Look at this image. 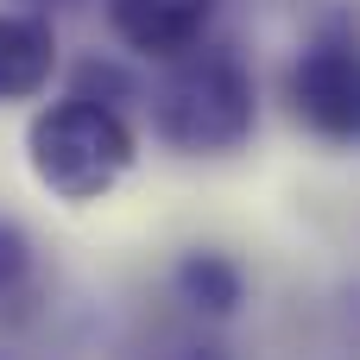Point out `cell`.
Wrapping results in <instances>:
<instances>
[{
    "label": "cell",
    "instance_id": "6da1fadb",
    "mask_svg": "<svg viewBox=\"0 0 360 360\" xmlns=\"http://www.w3.org/2000/svg\"><path fill=\"white\" fill-rule=\"evenodd\" d=\"M146 114H152V133L171 152L221 158V152H240L253 139L259 89H253V70L228 44H202V51L158 70V82L146 95Z\"/></svg>",
    "mask_w": 360,
    "mask_h": 360
},
{
    "label": "cell",
    "instance_id": "7a4b0ae2",
    "mask_svg": "<svg viewBox=\"0 0 360 360\" xmlns=\"http://www.w3.org/2000/svg\"><path fill=\"white\" fill-rule=\"evenodd\" d=\"M133 158H139L133 120L89 95H57L25 127V165L63 202H101L133 171Z\"/></svg>",
    "mask_w": 360,
    "mask_h": 360
},
{
    "label": "cell",
    "instance_id": "3957f363",
    "mask_svg": "<svg viewBox=\"0 0 360 360\" xmlns=\"http://www.w3.org/2000/svg\"><path fill=\"white\" fill-rule=\"evenodd\" d=\"M291 120L329 146H360V32H316L285 70Z\"/></svg>",
    "mask_w": 360,
    "mask_h": 360
},
{
    "label": "cell",
    "instance_id": "277c9868",
    "mask_svg": "<svg viewBox=\"0 0 360 360\" xmlns=\"http://www.w3.org/2000/svg\"><path fill=\"white\" fill-rule=\"evenodd\" d=\"M215 13H221V0H108L114 38L152 63H177L190 51H202Z\"/></svg>",
    "mask_w": 360,
    "mask_h": 360
},
{
    "label": "cell",
    "instance_id": "5b68a950",
    "mask_svg": "<svg viewBox=\"0 0 360 360\" xmlns=\"http://www.w3.org/2000/svg\"><path fill=\"white\" fill-rule=\"evenodd\" d=\"M57 70V25L0 6V101H32Z\"/></svg>",
    "mask_w": 360,
    "mask_h": 360
},
{
    "label": "cell",
    "instance_id": "8992f818",
    "mask_svg": "<svg viewBox=\"0 0 360 360\" xmlns=\"http://www.w3.org/2000/svg\"><path fill=\"white\" fill-rule=\"evenodd\" d=\"M171 285H177V297H184L190 310H202V316H234L240 297H247V272H240L228 253H215V247L184 253L177 272H171Z\"/></svg>",
    "mask_w": 360,
    "mask_h": 360
},
{
    "label": "cell",
    "instance_id": "52a82bcc",
    "mask_svg": "<svg viewBox=\"0 0 360 360\" xmlns=\"http://www.w3.org/2000/svg\"><path fill=\"white\" fill-rule=\"evenodd\" d=\"M70 95H89V101H108V108H120V114H127V101H139V82H133L120 63H101V57H89V63L76 70Z\"/></svg>",
    "mask_w": 360,
    "mask_h": 360
},
{
    "label": "cell",
    "instance_id": "ba28073f",
    "mask_svg": "<svg viewBox=\"0 0 360 360\" xmlns=\"http://www.w3.org/2000/svg\"><path fill=\"white\" fill-rule=\"evenodd\" d=\"M32 285V240H25V228L19 221H6L0 215V304L6 297H19Z\"/></svg>",
    "mask_w": 360,
    "mask_h": 360
},
{
    "label": "cell",
    "instance_id": "9c48e42d",
    "mask_svg": "<svg viewBox=\"0 0 360 360\" xmlns=\"http://www.w3.org/2000/svg\"><path fill=\"white\" fill-rule=\"evenodd\" d=\"M165 360H228L221 348H209V342H184V348H171Z\"/></svg>",
    "mask_w": 360,
    "mask_h": 360
},
{
    "label": "cell",
    "instance_id": "30bf717a",
    "mask_svg": "<svg viewBox=\"0 0 360 360\" xmlns=\"http://www.w3.org/2000/svg\"><path fill=\"white\" fill-rule=\"evenodd\" d=\"M19 13H38V19H51V13H63V6H76V0H13Z\"/></svg>",
    "mask_w": 360,
    "mask_h": 360
}]
</instances>
